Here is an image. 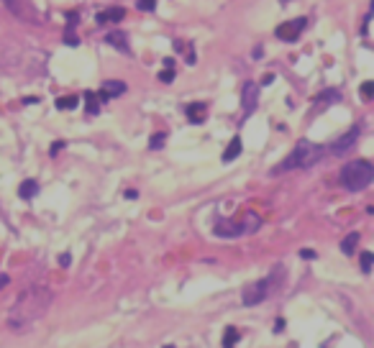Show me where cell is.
I'll return each instance as SVG.
<instances>
[{"label": "cell", "instance_id": "obj_1", "mask_svg": "<svg viewBox=\"0 0 374 348\" xmlns=\"http://www.w3.org/2000/svg\"><path fill=\"white\" fill-rule=\"evenodd\" d=\"M51 300H54V295L47 287H31L26 292H21L13 302V307L8 310V325L13 330L28 328L31 323H36L49 310Z\"/></svg>", "mask_w": 374, "mask_h": 348}, {"label": "cell", "instance_id": "obj_2", "mask_svg": "<svg viewBox=\"0 0 374 348\" xmlns=\"http://www.w3.org/2000/svg\"><path fill=\"white\" fill-rule=\"evenodd\" d=\"M323 154L325 149L318 143H310L308 139H302L298 141V146L292 149V154L287 156L285 162H282L274 172H290V169H305V166H313L315 162H321L323 159Z\"/></svg>", "mask_w": 374, "mask_h": 348}, {"label": "cell", "instance_id": "obj_3", "mask_svg": "<svg viewBox=\"0 0 374 348\" xmlns=\"http://www.w3.org/2000/svg\"><path fill=\"white\" fill-rule=\"evenodd\" d=\"M372 179H374V166L367 159H354L341 169V185L346 189H351V192L367 189L372 185Z\"/></svg>", "mask_w": 374, "mask_h": 348}, {"label": "cell", "instance_id": "obj_4", "mask_svg": "<svg viewBox=\"0 0 374 348\" xmlns=\"http://www.w3.org/2000/svg\"><path fill=\"white\" fill-rule=\"evenodd\" d=\"M272 287H274V284H272V277H269V279H259V282H251L249 287H244V295H241L244 305H246V307L262 305V302L269 297Z\"/></svg>", "mask_w": 374, "mask_h": 348}, {"label": "cell", "instance_id": "obj_5", "mask_svg": "<svg viewBox=\"0 0 374 348\" xmlns=\"http://www.w3.org/2000/svg\"><path fill=\"white\" fill-rule=\"evenodd\" d=\"M305 23H308L305 18H295V21H287V23H279L277 31H274V36L282 39V41H295L305 31Z\"/></svg>", "mask_w": 374, "mask_h": 348}, {"label": "cell", "instance_id": "obj_6", "mask_svg": "<svg viewBox=\"0 0 374 348\" xmlns=\"http://www.w3.org/2000/svg\"><path fill=\"white\" fill-rule=\"evenodd\" d=\"M256 103H259V85L256 82H246L244 90H241V105H244V113H254L256 110Z\"/></svg>", "mask_w": 374, "mask_h": 348}, {"label": "cell", "instance_id": "obj_7", "mask_svg": "<svg viewBox=\"0 0 374 348\" xmlns=\"http://www.w3.org/2000/svg\"><path fill=\"white\" fill-rule=\"evenodd\" d=\"M356 139H359V128H351V131H346L338 141L331 143V151H333L336 156H341V154H346V151L351 149V146L356 143Z\"/></svg>", "mask_w": 374, "mask_h": 348}, {"label": "cell", "instance_id": "obj_8", "mask_svg": "<svg viewBox=\"0 0 374 348\" xmlns=\"http://www.w3.org/2000/svg\"><path fill=\"white\" fill-rule=\"evenodd\" d=\"M105 44H110L113 49H118V51H123V54H131V46H128V33H126V31H121V28L108 31V33H105Z\"/></svg>", "mask_w": 374, "mask_h": 348}, {"label": "cell", "instance_id": "obj_9", "mask_svg": "<svg viewBox=\"0 0 374 348\" xmlns=\"http://www.w3.org/2000/svg\"><path fill=\"white\" fill-rule=\"evenodd\" d=\"M123 93H126V82H121V80H108L103 82V87H100V93H98V100H110V97H121Z\"/></svg>", "mask_w": 374, "mask_h": 348}, {"label": "cell", "instance_id": "obj_10", "mask_svg": "<svg viewBox=\"0 0 374 348\" xmlns=\"http://www.w3.org/2000/svg\"><path fill=\"white\" fill-rule=\"evenodd\" d=\"M213 231H215V235H221V238H236V235L244 233V226L241 223H231V220H218Z\"/></svg>", "mask_w": 374, "mask_h": 348}, {"label": "cell", "instance_id": "obj_11", "mask_svg": "<svg viewBox=\"0 0 374 348\" xmlns=\"http://www.w3.org/2000/svg\"><path fill=\"white\" fill-rule=\"evenodd\" d=\"M123 16H126V10H123V8H108V10H103V13H98V23L100 26L116 23V21H123Z\"/></svg>", "mask_w": 374, "mask_h": 348}, {"label": "cell", "instance_id": "obj_12", "mask_svg": "<svg viewBox=\"0 0 374 348\" xmlns=\"http://www.w3.org/2000/svg\"><path fill=\"white\" fill-rule=\"evenodd\" d=\"M3 3H5V8H8L16 18H21V21L31 18V16H28V8H26V0H3Z\"/></svg>", "mask_w": 374, "mask_h": 348}, {"label": "cell", "instance_id": "obj_13", "mask_svg": "<svg viewBox=\"0 0 374 348\" xmlns=\"http://www.w3.org/2000/svg\"><path fill=\"white\" fill-rule=\"evenodd\" d=\"M205 113H208L205 103H192V105H187V118H190V123H202V120H205Z\"/></svg>", "mask_w": 374, "mask_h": 348}, {"label": "cell", "instance_id": "obj_14", "mask_svg": "<svg viewBox=\"0 0 374 348\" xmlns=\"http://www.w3.org/2000/svg\"><path fill=\"white\" fill-rule=\"evenodd\" d=\"M18 195L24 197V200L36 197V195H39V182H36V179H26V182L18 187Z\"/></svg>", "mask_w": 374, "mask_h": 348}, {"label": "cell", "instance_id": "obj_15", "mask_svg": "<svg viewBox=\"0 0 374 348\" xmlns=\"http://www.w3.org/2000/svg\"><path fill=\"white\" fill-rule=\"evenodd\" d=\"M239 154H241V139L236 136V139H231L228 149L223 151V162H233V159H239Z\"/></svg>", "mask_w": 374, "mask_h": 348}, {"label": "cell", "instance_id": "obj_16", "mask_svg": "<svg viewBox=\"0 0 374 348\" xmlns=\"http://www.w3.org/2000/svg\"><path fill=\"white\" fill-rule=\"evenodd\" d=\"M336 100H341V93L338 90H325V93H321L318 97H315V105H325V103H336Z\"/></svg>", "mask_w": 374, "mask_h": 348}, {"label": "cell", "instance_id": "obj_17", "mask_svg": "<svg viewBox=\"0 0 374 348\" xmlns=\"http://www.w3.org/2000/svg\"><path fill=\"white\" fill-rule=\"evenodd\" d=\"M239 338H241L239 328H225V333H223V348H233L236 343H239Z\"/></svg>", "mask_w": 374, "mask_h": 348}, {"label": "cell", "instance_id": "obj_18", "mask_svg": "<svg viewBox=\"0 0 374 348\" xmlns=\"http://www.w3.org/2000/svg\"><path fill=\"white\" fill-rule=\"evenodd\" d=\"M85 110H87L90 116H98L100 113V100H98L95 93H87L85 95Z\"/></svg>", "mask_w": 374, "mask_h": 348}, {"label": "cell", "instance_id": "obj_19", "mask_svg": "<svg viewBox=\"0 0 374 348\" xmlns=\"http://www.w3.org/2000/svg\"><path fill=\"white\" fill-rule=\"evenodd\" d=\"M356 243H359V233H349L346 238H344V243H341V251L344 254H354Z\"/></svg>", "mask_w": 374, "mask_h": 348}, {"label": "cell", "instance_id": "obj_20", "mask_svg": "<svg viewBox=\"0 0 374 348\" xmlns=\"http://www.w3.org/2000/svg\"><path fill=\"white\" fill-rule=\"evenodd\" d=\"M56 108H59V110H75V108H77V97H75V95L59 97V100H56Z\"/></svg>", "mask_w": 374, "mask_h": 348}, {"label": "cell", "instance_id": "obj_21", "mask_svg": "<svg viewBox=\"0 0 374 348\" xmlns=\"http://www.w3.org/2000/svg\"><path fill=\"white\" fill-rule=\"evenodd\" d=\"M259 226H262V220H259V215H246V223H244V233H251V231H256Z\"/></svg>", "mask_w": 374, "mask_h": 348}, {"label": "cell", "instance_id": "obj_22", "mask_svg": "<svg viewBox=\"0 0 374 348\" xmlns=\"http://www.w3.org/2000/svg\"><path fill=\"white\" fill-rule=\"evenodd\" d=\"M164 141H167V133H154V136L149 139V149H162V146H164Z\"/></svg>", "mask_w": 374, "mask_h": 348}, {"label": "cell", "instance_id": "obj_23", "mask_svg": "<svg viewBox=\"0 0 374 348\" xmlns=\"http://www.w3.org/2000/svg\"><path fill=\"white\" fill-rule=\"evenodd\" d=\"M372 261H374L372 251H364V254H361V272H364V274L372 272Z\"/></svg>", "mask_w": 374, "mask_h": 348}, {"label": "cell", "instance_id": "obj_24", "mask_svg": "<svg viewBox=\"0 0 374 348\" xmlns=\"http://www.w3.org/2000/svg\"><path fill=\"white\" fill-rule=\"evenodd\" d=\"M372 95H374V82H364V85H361V97H364V100H372Z\"/></svg>", "mask_w": 374, "mask_h": 348}, {"label": "cell", "instance_id": "obj_25", "mask_svg": "<svg viewBox=\"0 0 374 348\" xmlns=\"http://www.w3.org/2000/svg\"><path fill=\"white\" fill-rule=\"evenodd\" d=\"M136 8L144 10V13H146V10H154V8H156V0H139V3H136Z\"/></svg>", "mask_w": 374, "mask_h": 348}, {"label": "cell", "instance_id": "obj_26", "mask_svg": "<svg viewBox=\"0 0 374 348\" xmlns=\"http://www.w3.org/2000/svg\"><path fill=\"white\" fill-rule=\"evenodd\" d=\"M159 80H162V82H172V80H175V70H162V72H159Z\"/></svg>", "mask_w": 374, "mask_h": 348}, {"label": "cell", "instance_id": "obj_27", "mask_svg": "<svg viewBox=\"0 0 374 348\" xmlns=\"http://www.w3.org/2000/svg\"><path fill=\"white\" fill-rule=\"evenodd\" d=\"M59 264H62V266H70V264H72V256H70V254H62V256H59Z\"/></svg>", "mask_w": 374, "mask_h": 348}, {"label": "cell", "instance_id": "obj_28", "mask_svg": "<svg viewBox=\"0 0 374 348\" xmlns=\"http://www.w3.org/2000/svg\"><path fill=\"white\" fill-rule=\"evenodd\" d=\"M300 256H302V259H315V251H310V249H302V251H300Z\"/></svg>", "mask_w": 374, "mask_h": 348}, {"label": "cell", "instance_id": "obj_29", "mask_svg": "<svg viewBox=\"0 0 374 348\" xmlns=\"http://www.w3.org/2000/svg\"><path fill=\"white\" fill-rule=\"evenodd\" d=\"M62 146H64V141H56V143L51 146V154H59V151H62Z\"/></svg>", "mask_w": 374, "mask_h": 348}, {"label": "cell", "instance_id": "obj_30", "mask_svg": "<svg viewBox=\"0 0 374 348\" xmlns=\"http://www.w3.org/2000/svg\"><path fill=\"white\" fill-rule=\"evenodd\" d=\"M269 82H274V74H264V80H262V85H269Z\"/></svg>", "mask_w": 374, "mask_h": 348}, {"label": "cell", "instance_id": "obj_31", "mask_svg": "<svg viewBox=\"0 0 374 348\" xmlns=\"http://www.w3.org/2000/svg\"><path fill=\"white\" fill-rule=\"evenodd\" d=\"M136 195H139V192H136V189H126V200H133Z\"/></svg>", "mask_w": 374, "mask_h": 348}, {"label": "cell", "instance_id": "obj_32", "mask_svg": "<svg viewBox=\"0 0 374 348\" xmlns=\"http://www.w3.org/2000/svg\"><path fill=\"white\" fill-rule=\"evenodd\" d=\"M10 282V279H8V274H0V287H5Z\"/></svg>", "mask_w": 374, "mask_h": 348}, {"label": "cell", "instance_id": "obj_33", "mask_svg": "<svg viewBox=\"0 0 374 348\" xmlns=\"http://www.w3.org/2000/svg\"><path fill=\"white\" fill-rule=\"evenodd\" d=\"M164 348H175V346H164Z\"/></svg>", "mask_w": 374, "mask_h": 348}, {"label": "cell", "instance_id": "obj_34", "mask_svg": "<svg viewBox=\"0 0 374 348\" xmlns=\"http://www.w3.org/2000/svg\"><path fill=\"white\" fill-rule=\"evenodd\" d=\"M282 3H290V0H282Z\"/></svg>", "mask_w": 374, "mask_h": 348}]
</instances>
